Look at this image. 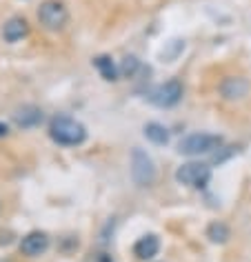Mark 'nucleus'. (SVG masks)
I'll use <instances>...</instances> for the list:
<instances>
[{
  "mask_svg": "<svg viewBox=\"0 0 251 262\" xmlns=\"http://www.w3.org/2000/svg\"><path fill=\"white\" fill-rule=\"evenodd\" d=\"M38 20L47 29H60L62 25L67 23V9H65L60 3L47 0V3H43L40 9H38Z\"/></svg>",
  "mask_w": 251,
  "mask_h": 262,
  "instance_id": "423d86ee",
  "label": "nucleus"
},
{
  "mask_svg": "<svg viewBox=\"0 0 251 262\" xmlns=\"http://www.w3.org/2000/svg\"><path fill=\"white\" fill-rule=\"evenodd\" d=\"M160 251V240L154 233H147L142 238H138V242L134 245V253L138 260H151L154 255H158Z\"/></svg>",
  "mask_w": 251,
  "mask_h": 262,
  "instance_id": "1a4fd4ad",
  "label": "nucleus"
},
{
  "mask_svg": "<svg viewBox=\"0 0 251 262\" xmlns=\"http://www.w3.org/2000/svg\"><path fill=\"white\" fill-rule=\"evenodd\" d=\"M94 64H96V69L100 71V76L104 78V80H116L118 78V69H116V64L109 56H98L94 60Z\"/></svg>",
  "mask_w": 251,
  "mask_h": 262,
  "instance_id": "ddd939ff",
  "label": "nucleus"
},
{
  "mask_svg": "<svg viewBox=\"0 0 251 262\" xmlns=\"http://www.w3.org/2000/svg\"><path fill=\"white\" fill-rule=\"evenodd\" d=\"M182 94H184L182 82L174 78V80L158 84L149 94V102H154L156 107H160V109H169V107H176V104L182 100Z\"/></svg>",
  "mask_w": 251,
  "mask_h": 262,
  "instance_id": "39448f33",
  "label": "nucleus"
},
{
  "mask_svg": "<svg viewBox=\"0 0 251 262\" xmlns=\"http://www.w3.org/2000/svg\"><path fill=\"white\" fill-rule=\"evenodd\" d=\"M102 262H109V260H102Z\"/></svg>",
  "mask_w": 251,
  "mask_h": 262,
  "instance_id": "f3484780",
  "label": "nucleus"
},
{
  "mask_svg": "<svg viewBox=\"0 0 251 262\" xmlns=\"http://www.w3.org/2000/svg\"><path fill=\"white\" fill-rule=\"evenodd\" d=\"M16 124L23 129H29V127H36V124H40L43 120V111L38 107H23L16 111Z\"/></svg>",
  "mask_w": 251,
  "mask_h": 262,
  "instance_id": "9b49d317",
  "label": "nucleus"
},
{
  "mask_svg": "<svg viewBox=\"0 0 251 262\" xmlns=\"http://www.w3.org/2000/svg\"><path fill=\"white\" fill-rule=\"evenodd\" d=\"M27 31H29V27L23 18H11V20L3 27V38L7 42H18L20 38L27 36Z\"/></svg>",
  "mask_w": 251,
  "mask_h": 262,
  "instance_id": "9d476101",
  "label": "nucleus"
},
{
  "mask_svg": "<svg viewBox=\"0 0 251 262\" xmlns=\"http://www.w3.org/2000/svg\"><path fill=\"white\" fill-rule=\"evenodd\" d=\"M47 247H49V238L45 233H40V231H31L29 235H25L23 242H20V251L25 255H31V258L45 253L47 251Z\"/></svg>",
  "mask_w": 251,
  "mask_h": 262,
  "instance_id": "6e6552de",
  "label": "nucleus"
},
{
  "mask_svg": "<svg viewBox=\"0 0 251 262\" xmlns=\"http://www.w3.org/2000/svg\"><path fill=\"white\" fill-rule=\"evenodd\" d=\"M144 138L151 140L154 145H167L169 142V131L162 127L160 122H149L144 127Z\"/></svg>",
  "mask_w": 251,
  "mask_h": 262,
  "instance_id": "f8f14e48",
  "label": "nucleus"
},
{
  "mask_svg": "<svg viewBox=\"0 0 251 262\" xmlns=\"http://www.w3.org/2000/svg\"><path fill=\"white\" fill-rule=\"evenodd\" d=\"M176 180L184 187L202 189L211 180V167L204 165V162H184V165L178 167Z\"/></svg>",
  "mask_w": 251,
  "mask_h": 262,
  "instance_id": "7ed1b4c3",
  "label": "nucleus"
},
{
  "mask_svg": "<svg viewBox=\"0 0 251 262\" xmlns=\"http://www.w3.org/2000/svg\"><path fill=\"white\" fill-rule=\"evenodd\" d=\"M5 134H7V124L0 122V136H5Z\"/></svg>",
  "mask_w": 251,
  "mask_h": 262,
  "instance_id": "dca6fc26",
  "label": "nucleus"
},
{
  "mask_svg": "<svg viewBox=\"0 0 251 262\" xmlns=\"http://www.w3.org/2000/svg\"><path fill=\"white\" fill-rule=\"evenodd\" d=\"M49 136H51V140L58 142V145H62V147H76L85 140L87 131H85L82 124L78 120H74V118L58 116L49 124Z\"/></svg>",
  "mask_w": 251,
  "mask_h": 262,
  "instance_id": "f257e3e1",
  "label": "nucleus"
},
{
  "mask_svg": "<svg viewBox=\"0 0 251 262\" xmlns=\"http://www.w3.org/2000/svg\"><path fill=\"white\" fill-rule=\"evenodd\" d=\"M249 94V80L240 76H229L220 82V96L224 100H242Z\"/></svg>",
  "mask_w": 251,
  "mask_h": 262,
  "instance_id": "0eeeda50",
  "label": "nucleus"
},
{
  "mask_svg": "<svg viewBox=\"0 0 251 262\" xmlns=\"http://www.w3.org/2000/svg\"><path fill=\"white\" fill-rule=\"evenodd\" d=\"M136 69H138V60L134 56H129V58H124V64H122V74H127V76H134L136 74Z\"/></svg>",
  "mask_w": 251,
  "mask_h": 262,
  "instance_id": "2eb2a0df",
  "label": "nucleus"
},
{
  "mask_svg": "<svg viewBox=\"0 0 251 262\" xmlns=\"http://www.w3.org/2000/svg\"><path fill=\"white\" fill-rule=\"evenodd\" d=\"M229 235H231V231H229V227L224 225V222H211L209 225V229H207V238L211 240V242H227L229 240Z\"/></svg>",
  "mask_w": 251,
  "mask_h": 262,
  "instance_id": "4468645a",
  "label": "nucleus"
},
{
  "mask_svg": "<svg viewBox=\"0 0 251 262\" xmlns=\"http://www.w3.org/2000/svg\"><path fill=\"white\" fill-rule=\"evenodd\" d=\"M222 147V136H216V134H189L178 142V154L182 156H189V158H196V156H207V154H214L216 149Z\"/></svg>",
  "mask_w": 251,
  "mask_h": 262,
  "instance_id": "f03ea898",
  "label": "nucleus"
},
{
  "mask_svg": "<svg viewBox=\"0 0 251 262\" xmlns=\"http://www.w3.org/2000/svg\"><path fill=\"white\" fill-rule=\"evenodd\" d=\"M131 178L140 187H149L156 180V165L151 156L142 149H134V154H131Z\"/></svg>",
  "mask_w": 251,
  "mask_h": 262,
  "instance_id": "20e7f679",
  "label": "nucleus"
}]
</instances>
